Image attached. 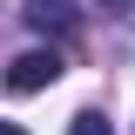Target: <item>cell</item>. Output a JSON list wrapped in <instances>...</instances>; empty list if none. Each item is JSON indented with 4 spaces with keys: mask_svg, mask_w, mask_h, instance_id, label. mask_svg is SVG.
I'll return each mask as SVG.
<instances>
[{
    "mask_svg": "<svg viewBox=\"0 0 135 135\" xmlns=\"http://www.w3.org/2000/svg\"><path fill=\"white\" fill-rule=\"evenodd\" d=\"M0 135H27V128H20V122H0Z\"/></svg>",
    "mask_w": 135,
    "mask_h": 135,
    "instance_id": "cell-5",
    "label": "cell"
},
{
    "mask_svg": "<svg viewBox=\"0 0 135 135\" xmlns=\"http://www.w3.org/2000/svg\"><path fill=\"white\" fill-rule=\"evenodd\" d=\"M108 14H122V20H135V0H101Z\"/></svg>",
    "mask_w": 135,
    "mask_h": 135,
    "instance_id": "cell-4",
    "label": "cell"
},
{
    "mask_svg": "<svg viewBox=\"0 0 135 135\" xmlns=\"http://www.w3.org/2000/svg\"><path fill=\"white\" fill-rule=\"evenodd\" d=\"M27 27H41V34H74L81 14H74L68 0H27Z\"/></svg>",
    "mask_w": 135,
    "mask_h": 135,
    "instance_id": "cell-2",
    "label": "cell"
},
{
    "mask_svg": "<svg viewBox=\"0 0 135 135\" xmlns=\"http://www.w3.org/2000/svg\"><path fill=\"white\" fill-rule=\"evenodd\" d=\"M68 135H115V128H108V115H101V108H81V115L68 122Z\"/></svg>",
    "mask_w": 135,
    "mask_h": 135,
    "instance_id": "cell-3",
    "label": "cell"
},
{
    "mask_svg": "<svg viewBox=\"0 0 135 135\" xmlns=\"http://www.w3.org/2000/svg\"><path fill=\"white\" fill-rule=\"evenodd\" d=\"M54 81H61V54L54 47H27L7 68V88H14V95H34V88H54Z\"/></svg>",
    "mask_w": 135,
    "mask_h": 135,
    "instance_id": "cell-1",
    "label": "cell"
}]
</instances>
